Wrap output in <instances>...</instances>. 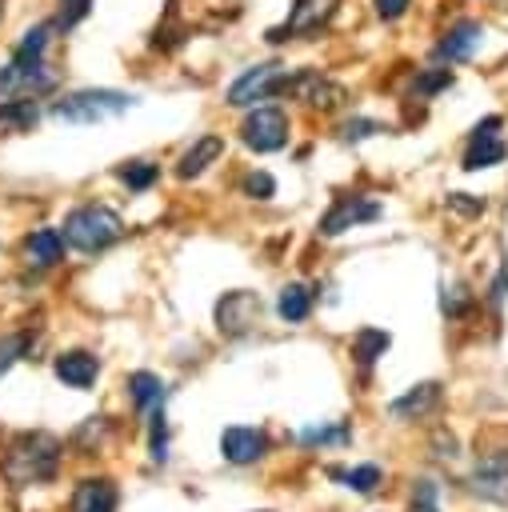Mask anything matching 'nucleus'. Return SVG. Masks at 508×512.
Segmentation results:
<instances>
[{"instance_id": "obj_1", "label": "nucleus", "mask_w": 508, "mask_h": 512, "mask_svg": "<svg viewBox=\"0 0 508 512\" xmlns=\"http://www.w3.org/2000/svg\"><path fill=\"white\" fill-rule=\"evenodd\" d=\"M4 476L16 484V488H28V484H44L56 476L60 468V440L48 436V432H24L8 444L4 452Z\"/></svg>"}, {"instance_id": "obj_2", "label": "nucleus", "mask_w": 508, "mask_h": 512, "mask_svg": "<svg viewBox=\"0 0 508 512\" xmlns=\"http://www.w3.org/2000/svg\"><path fill=\"white\" fill-rule=\"evenodd\" d=\"M140 100L132 92H120V88H80V92H68L52 104V120H64V124H100V120H112L128 108H136Z\"/></svg>"}, {"instance_id": "obj_3", "label": "nucleus", "mask_w": 508, "mask_h": 512, "mask_svg": "<svg viewBox=\"0 0 508 512\" xmlns=\"http://www.w3.org/2000/svg\"><path fill=\"white\" fill-rule=\"evenodd\" d=\"M60 228H64V244H72L76 252H104L124 236V220L108 204H80L64 216Z\"/></svg>"}, {"instance_id": "obj_4", "label": "nucleus", "mask_w": 508, "mask_h": 512, "mask_svg": "<svg viewBox=\"0 0 508 512\" xmlns=\"http://www.w3.org/2000/svg\"><path fill=\"white\" fill-rule=\"evenodd\" d=\"M284 80H288V68H284V64H276V60H268V64H252V68H244V72L228 84L224 104H228V108H252V104H264V100L280 96Z\"/></svg>"}, {"instance_id": "obj_5", "label": "nucleus", "mask_w": 508, "mask_h": 512, "mask_svg": "<svg viewBox=\"0 0 508 512\" xmlns=\"http://www.w3.org/2000/svg\"><path fill=\"white\" fill-rule=\"evenodd\" d=\"M340 0H292L288 16L280 28H268V44H284V40H312L328 28V20L336 16Z\"/></svg>"}, {"instance_id": "obj_6", "label": "nucleus", "mask_w": 508, "mask_h": 512, "mask_svg": "<svg viewBox=\"0 0 508 512\" xmlns=\"http://www.w3.org/2000/svg\"><path fill=\"white\" fill-rule=\"evenodd\" d=\"M52 84H56V76H52L44 56H16L12 52V60L0 68V96H32L36 100Z\"/></svg>"}, {"instance_id": "obj_7", "label": "nucleus", "mask_w": 508, "mask_h": 512, "mask_svg": "<svg viewBox=\"0 0 508 512\" xmlns=\"http://www.w3.org/2000/svg\"><path fill=\"white\" fill-rule=\"evenodd\" d=\"M240 140L252 152H280L288 144V116L276 104H252V112L240 124Z\"/></svg>"}, {"instance_id": "obj_8", "label": "nucleus", "mask_w": 508, "mask_h": 512, "mask_svg": "<svg viewBox=\"0 0 508 512\" xmlns=\"http://www.w3.org/2000/svg\"><path fill=\"white\" fill-rule=\"evenodd\" d=\"M280 92H288V96L304 100V104H308V108H316V112H336V108L348 100L344 84H336V80L320 76L316 68H296V72H288V80H284V88H280Z\"/></svg>"}, {"instance_id": "obj_9", "label": "nucleus", "mask_w": 508, "mask_h": 512, "mask_svg": "<svg viewBox=\"0 0 508 512\" xmlns=\"http://www.w3.org/2000/svg\"><path fill=\"white\" fill-rule=\"evenodd\" d=\"M480 40H484V24H480V20H456V24H448L444 36L436 40L432 60H436V64H464V60L476 56Z\"/></svg>"}, {"instance_id": "obj_10", "label": "nucleus", "mask_w": 508, "mask_h": 512, "mask_svg": "<svg viewBox=\"0 0 508 512\" xmlns=\"http://www.w3.org/2000/svg\"><path fill=\"white\" fill-rule=\"evenodd\" d=\"M252 324H260V296L256 292H224V300L216 304V328L224 336H244Z\"/></svg>"}, {"instance_id": "obj_11", "label": "nucleus", "mask_w": 508, "mask_h": 512, "mask_svg": "<svg viewBox=\"0 0 508 512\" xmlns=\"http://www.w3.org/2000/svg\"><path fill=\"white\" fill-rule=\"evenodd\" d=\"M380 216V204L376 200H368V196H340L324 216H320V232L324 236H340V232H348L352 224H368V220H376Z\"/></svg>"}, {"instance_id": "obj_12", "label": "nucleus", "mask_w": 508, "mask_h": 512, "mask_svg": "<svg viewBox=\"0 0 508 512\" xmlns=\"http://www.w3.org/2000/svg\"><path fill=\"white\" fill-rule=\"evenodd\" d=\"M220 156H224V136L208 132V136L192 140V144L180 152V160H176V176H180V180H196V176H204Z\"/></svg>"}, {"instance_id": "obj_13", "label": "nucleus", "mask_w": 508, "mask_h": 512, "mask_svg": "<svg viewBox=\"0 0 508 512\" xmlns=\"http://www.w3.org/2000/svg\"><path fill=\"white\" fill-rule=\"evenodd\" d=\"M220 452H224L228 464H256V460L268 452V440H264V432H256V428L232 424V428H224V436H220Z\"/></svg>"}, {"instance_id": "obj_14", "label": "nucleus", "mask_w": 508, "mask_h": 512, "mask_svg": "<svg viewBox=\"0 0 508 512\" xmlns=\"http://www.w3.org/2000/svg\"><path fill=\"white\" fill-rule=\"evenodd\" d=\"M472 488L488 500H508V456L504 452H492L476 464L472 472Z\"/></svg>"}, {"instance_id": "obj_15", "label": "nucleus", "mask_w": 508, "mask_h": 512, "mask_svg": "<svg viewBox=\"0 0 508 512\" xmlns=\"http://www.w3.org/2000/svg\"><path fill=\"white\" fill-rule=\"evenodd\" d=\"M24 256L32 268H52L64 260V232L60 228H36L28 240H24Z\"/></svg>"}, {"instance_id": "obj_16", "label": "nucleus", "mask_w": 508, "mask_h": 512, "mask_svg": "<svg viewBox=\"0 0 508 512\" xmlns=\"http://www.w3.org/2000/svg\"><path fill=\"white\" fill-rule=\"evenodd\" d=\"M116 500L112 480H80L72 492V512H116Z\"/></svg>"}, {"instance_id": "obj_17", "label": "nucleus", "mask_w": 508, "mask_h": 512, "mask_svg": "<svg viewBox=\"0 0 508 512\" xmlns=\"http://www.w3.org/2000/svg\"><path fill=\"white\" fill-rule=\"evenodd\" d=\"M100 372V360L92 352H60L56 356V376L68 384V388H88Z\"/></svg>"}, {"instance_id": "obj_18", "label": "nucleus", "mask_w": 508, "mask_h": 512, "mask_svg": "<svg viewBox=\"0 0 508 512\" xmlns=\"http://www.w3.org/2000/svg\"><path fill=\"white\" fill-rule=\"evenodd\" d=\"M504 156H508V144L500 140V136H472L468 140V152H464V172H480V168H496V164H504Z\"/></svg>"}, {"instance_id": "obj_19", "label": "nucleus", "mask_w": 508, "mask_h": 512, "mask_svg": "<svg viewBox=\"0 0 508 512\" xmlns=\"http://www.w3.org/2000/svg\"><path fill=\"white\" fill-rule=\"evenodd\" d=\"M36 120H40V108H36L32 96H8L0 104V124L12 128V132H28Z\"/></svg>"}, {"instance_id": "obj_20", "label": "nucleus", "mask_w": 508, "mask_h": 512, "mask_svg": "<svg viewBox=\"0 0 508 512\" xmlns=\"http://www.w3.org/2000/svg\"><path fill=\"white\" fill-rule=\"evenodd\" d=\"M276 312H280L288 324L308 320V312H312V292H308L304 284H284V288H280V300H276Z\"/></svg>"}, {"instance_id": "obj_21", "label": "nucleus", "mask_w": 508, "mask_h": 512, "mask_svg": "<svg viewBox=\"0 0 508 512\" xmlns=\"http://www.w3.org/2000/svg\"><path fill=\"white\" fill-rule=\"evenodd\" d=\"M128 396L136 408H160L164 404V380L152 372H132L128 376Z\"/></svg>"}, {"instance_id": "obj_22", "label": "nucleus", "mask_w": 508, "mask_h": 512, "mask_svg": "<svg viewBox=\"0 0 508 512\" xmlns=\"http://www.w3.org/2000/svg\"><path fill=\"white\" fill-rule=\"evenodd\" d=\"M440 400V384H420V388H412L408 396H400V400H392V416H400V420H412V416H424L432 404Z\"/></svg>"}, {"instance_id": "obj_23", "label": "nucleus", "mask_w": 508, "mask_h": 512, "mask_svg": "<svg viewBox=\"0 0 508 512\" xmlns=\"http://www.w3.org/2000/svg\"><path fill=\"white\" fill-rule=\"evenodd\" d=\"M116 180L128 184V192H148L160 180V164H152V160H124L116 168Z\"/></svg>"}, {"instance_id": "obj_24", "label": "nucleus", "mask_w": 508, "mask_h": 512, "mask_svg": "<svg viewBox=\"0 0 508 512\" xmlns=\"http://www.w3.org/2000/svg\"><path fill=\"white\" fill-rule=\"evenodd\" d=\"M444 88H452V68H448V64L424 68V72L412 80V100H432V96H440Z\"/></svg>"}, {"instance_id": "obj_25", "label": "nucleus", "mask_w": 508, "mask_h": 512, "mask_svg": "<svg viewBox=\"0 0 508 512\" xmlns=\"http://www.w3.org/2000/svg\"><path fill=\"white\" fill-rule=\"evenodd\" d=\"M384 348H388V332H380V328H364V332H356V340H352V356H356L360 364H372L376 356H384Z\"/></svg>"}, {"instance_id": "obj_26", "label": "nucleus", "mask_w": 508, "mask_h": 512, "mask_svg": "<svg viewBox=\"0 0 508 512\" xmlns=\"http://www.w3.org/2000/svg\"><path fill=\"white\" fill-rule=\"evenodd\" d=\"M336 480H344L352 492H376V484L384 480L376 464H360V468H348V472H332Z\"/></svg>"}, {"instance_id": "obj_27", "label": "nucleus", "mask_w": 508, "mask_h": 512, "mask_svg": "<svg viewBox=\"0 0 508 512\" xmlns=\"http://www.w3.org/2000/svg\"><path fill=\"white\" fill-rule=\"evenodd\" d=\"M28 344H32V336L28 332H8V336H0V376L28 352Z\"/></svg>"}, {"instance_id": "obj_28", "label": "nucleus", "mask_w": 508, "mask_h": 512, "mask_svg": "<svg viewBox=\"0 0 508 512\" xmlns=\"http://www.w3.org/2000/svg\"><path fill=\"white\" fill-rule=\"evenodd\" d=\"M240 192H244L248 200H272V196H276V180H272L268 172H248V176L240 180Z\"/></svg>"}, {"instance_id": "obj_29", "label": "nucleus", "mask_w": 508, "mask_h": 512, "mask_svg": "<svg viewBox=\"0 0 508 512\" xmlns=\"http://www.w3.org/2000/svg\"><path fill=\"white\" fill-rule=\"evenodd\" d=\"M88 8H92V0H60V16L52 20L60 32H68L72 24H80L84 16H88Z\"/></svg>"}, {"instance_id": "obj_30", "label": "nucleus", "mask_w": 508, "mask_h": 512, "mask_svg": "<svg viewBox=\"0 0 508 512\" xmlns=\"http://www.w3.org/2000/svg\"><path fill=\"white\" fill-rule=\"evenodd\" d=\"M376 132H388V128L380 120H368V116H352L348 124H340L344 140H364V136H376Z\"/></svg>"}, {"instance_id": "obj_31", "label": "nucleus", "mask_w": 508, "mask_h": 512, "mask_svg": "<svg viewBox=\"0 0 508 512\" xmlns=\"http://www.w3.org/2000/svg\"><path fill=\"white\" fill-rule=\"evenodd\" d=\"M152 460H168V420H164V412L156 408L152 412Z\"/></svg>"}, {"instance_id": "obj_32", "label": "nucleus", "mask_w": 508, "mask_h": 512, "mask_svg": "<svg viewBox=\"0 0 508 512\" xmlns=\"http://www.w3.org/2000/svg\"><path fill=\"white\" fill-rule=\"evenodd\" d=\"M448 208L460 212V216H480L488 204L480 196H472V192H448Z\"/></svg>"}, {"instance_id": "obj_33", "label": "nucleus", "mask_w": 508, "mask_h": 512, "mask_svg": "<svg viewBox=\"0 0 508 512\" xmlns=\"http://www.w3.org/2000/svg\"><path fill=\"white\" fill-rule=\"evenodd\" d=\"M300 440L304 444H344L348 440V428L344 424H336V428H308Z\"/></svg>"}, {"instance_id": "obj_34", "label": "nucleus", "mask_w": 508, "mask_h": 512, "mask_svg": "<svg viewBox=\"0 0 508 512\" xmlns=\"http://www.w3.org/2000/svg\"><path fill=\"white\" fill-rule=\"evenodd\" d=\"M412 512H440V508H436V484H432V480H420V484H416Z\"/></svg>"}, {"instance_id": "obj_35", "label": "nucleus", "mask_w": 508, "mask_h": 512, "mask_svg": "<svg viewBox=\"0 0 508 512\" xmlns=\"http://www.w3.org/2000/svg\"><path fill=\"white\" fill-rule=\"evenodd\" d=\"M468 304H472L468 288H460V284H456V288H444V312H448V316H460Z\"/></svg>"}, {"instance_id": "obj_36", "label": "nucleus", "mask_w": 508, "mask_h": 512, "mask_svg": "<svg viewBox=\"0 0 508 512\" xmlns=\"http://www.w3.org/2000/svg\"><path fill=\"white\" fill-rule=\"evenodd\" d=\"M372 8H376L380 20H400L412 8V0H372Z\"/></svg>"}, {"instance_id": "obj_37", "label": "nucleus", "mask_w": 508, "mask_h": 512, "mask_svg": "<svg viewBox=\"0 0 508 512\" xmlns=\"http://www.w3.org/2000/svg\"><path fill=\"white\" fill-rule=\"evenodd\" d=\"M0 16H4V0H0Z\"/></svg>"}]
</instances>
